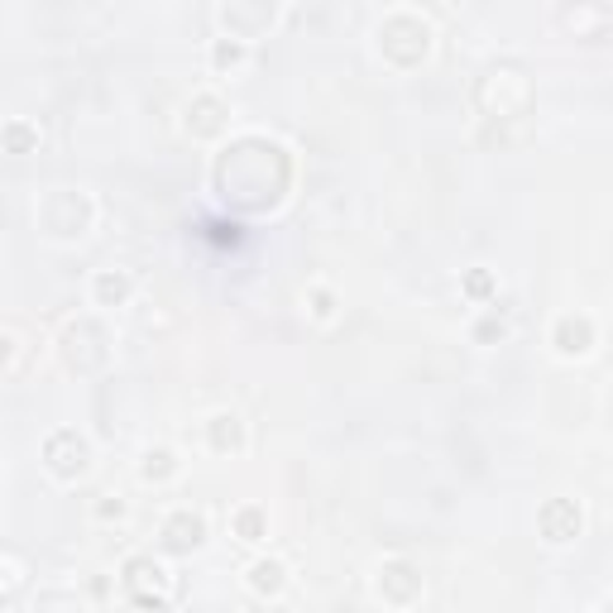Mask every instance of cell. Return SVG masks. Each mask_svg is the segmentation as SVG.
Returning <instances> with one entry per match:
<instances>
[{"label":"cell","instance_id":"cell-22","mask_svg":"<svg viewBox=\"0 0 613 613\" xmlns=\"http://www.w3.org/2000/svg\"><path fill=\"white\" fill-rule=\"evenodd\" d=\"M465 293H469V297H489V293H493V279H489L485 269H475V273L465 279Z\"/></svg>","mask_w":613,"mask_h":613},{"label":"cell","instance_id":"cell-8","mask_svg":"<svg viewBox=\"0 0 613 613\" xmlns=\"http://www.w3.org/2000/svg\"><path fill=\"white\" fill-rule=\"evenodd\" d=\"M125 594L129 599H168V590H173V580H168V570L159 566L154 556H129L125 560Z\"/></svg>","mask_w":613,"mask_h":613},{"label":"cell","instance_id":"cell-6","mask_svg":"<svg viewBox=\"0 0 613 613\" xmlns=\"http://www.w3.org/2000/svg\"><path fill=\"white\" fill-rule=\"evenodd\" d=\"M44 465H48V475H58V479H82V475H87V465H91L87 436H82V432H72V427L54 432V436L44 441Z\"/></svg>","mask_w":613,"mask_h":613},{"label":"cell","instance_id":"cell-4","mask_svg":"<svg viewBox=\"0 0 613 613\" xmlns=\"http://www.w3.org/2000/svg\"><path fill=\"white\" fill-rule=\"evenodd\" d=\"M63 360H68L72 370H82V374L101 370V364L111 360V331L97 317L68 321V331H63Z\"/></svg>","mask_w":613,"mask_h":613},{"label":"cell","instance_id":"cell-2","mask_svg":"<svg viewBox=\"0 0 613 613\" xmlns=\"http://www.w3.org/2000/svg\"><path fill=\"white\" fill-rule=\"evenodd\" d=\"M532 77L523 63H489L475 82V106L485 121H518L532 111Z\"/></svg>","mask_w":613,"mask_h":613},{"label":"cell","instance_id":"cell-24","mask_svg":"<svg viewBox=\"0 0 613 613\" xmlns=\"http://www.w3.org/2000/svg\"><path fill=\"white\" fill-rule=\"evenodd\" d=\"M311 311H317V317H331V293H326V288L311 293Z\"/></svg>","mask_w":613,"mask_h":613},{"label":"cell","instance_id":"cell-14","mask_svg":"<svg viewBox=\"0 0 613 613\" xmlns=\"http://www.w3.org/2000/svg\"><path fill=\"white\" fill-rule=\"evenodd\" d=\"M206 441H212L216 455H240L245 451V422L235 412H216L206 422Z\"/></svg>","mask_w":613,"mask_h":613},{"label":"cell","instance_id":"cell-3","mask_svg":"<svg viewBox=\"0 0 613 613\" xmlns=\"http://www.w3.org/2000/svg\"><path fill=\"white\" fill-rule=\"evenodd\" d=\"M379 54L394 63V68H417L427 54H432V24H427L417 10H394V15L379 20Z\"/></svg>","mask_w":613,"mask_h":613},{"label":"cell","instance_id":"cell-13","mask_svg":"<svg viewBox=\"0 0 613 613\" xmlns=\"http://www.w3.org/2000/svg\"><path fill=\"white\" fill-rule=\"evenodd\" d=\"M216 15L230 30V38H240V44H245V38H254L259 30H269V24H273V5H235V0H230V5H220Z\"/></svg>","mask_w":613,"mask_h":613},{"label":"cell","instance_id":"cell-20","mask_svg":"<svg viewBox=\"0 0 613 613\" xmlns=\"http://www.w3.org/2000/svg\"><path fill=\"white\" fill-rule=\"evenodd\" d=\"M240 63H245V44H240V38H216V44H212V68L216 72H230V68H240Z\"/></svg>","mask_w":613,"mask_h":613},{"label":"cell","instance_id":"cell-21","mask_svg":"<svg viewBox=\"0 0 613 613\" xmlns=\"http://www.w3.org/2000/svg\"><path fill=\"white\" fill-rule=\"evenodd\" d=\"M503 336H508V317H503L499 307L485 311V317L475 321V341H479V345H493V341H503Z\"/></svg>","mask_w":613,"mask_h":613},{"label":"cell","instance_id":"cell-1","mask_svg":"<svg viewBox=\"0 0 613 613\" xmlns=\"http://www.w3.org/2000/svg\"><path fill=\"white\" fill-rule=\"evenodd\" d=\"M293 163L283 145H273L264 135H245L216 159V192L240 212H264L288 192Z\"/></svg>","mask_w":613,"mask_h":613},{"label":"cell","instance_id":"cell-27","mask_svg":"<svg viewBox=\"0 0 613 613\" xmlns=\"http://www.w3.org/2000/svg\"><path fill=\"white\" fill-rule=\"evenodd\" d=\"M0 489H5V475H0Z\"/></svg>","mask_w":613,"mask_h":613},{"label":"cell","instance_id":"cell-25","mask_svg":"<svg viewBox=\"0 0 613 613\" xmlns=\"http://www.w3.org/2000/svg\"><path fill=\"white\" fill-rule=\"evenodd\" d=\"M10 360H15V336L0 331V364H10Z\"/></svg>","mask_w":613,"mask_h":613},{"label":"cell","instance_id":"cell-12","mask_svg":"<svg viewBox=\"0 0 613 613\" xmlns=\"http://www.w3.org/2000/svg\"><path fill=\"white\" fill-rule=\"evenodd\" d=\"M552 345L560 350V355H590L594 350V321L584 317V311H566V317H556Z\"/></svg>","mask_w":613,"mask_h":613},{"label":"cell","instance_id":"cell-23","mask_svg":"<svg viewBox=\"0 0 613 613\" xmlns=\"http://www.w3.org/2000/svg\"><path fill=\"white\" fill-rule=\"evenodd\" d=\"M97 518H106V523H111V518H125V503L121 499H101L97 503Z\"/></svg>","mask_w":613,"mask_h":613},{"label":"cell","instance_id":"cell-10","mask_svg":"<svg viewBox=\"0 0 613 613\" xmlns=\"http://www.w3.org/2000/svg\"><path fill=\"white\" fill-rule=\"evenodd\" d=\"M379 594L388 599V604H412L417 594H422V570L412 566V560H402V556H394V560H384L379 566Z\"/></svg>","mask_w":613,"mask_h":613},{"label":"cell","instance_id":"cell-19","mask_svg":"<svg viewBox=\"0 0 613 613\" xmlns=\"http://www.w3.org/2000/svg\"><path fill=\"white\" fill-rule=\"evenodd\" d=\"M230 527L240 542H259L269 532V518H264V508H240V513L230 518Z\"/></svg>","mask_w":613,"mask_h":613},{"label":"cell","instance_id":"cell-11","mask_svg":"<svg viewBox=\"0 0 613 613\" xmlns=\"http://www.w3.org/2000/svg\"><path fill=\"white\" fill-rule=\"evenodd\" d=\"M226 125H230L226 101L212 97V91L192 97V106H188V135L192 139H216V135H226Z\"/></svg>","mask_w":613,"mask_h":613},{"label":"cell","instance_id":"cell-16","mask_svg":"<svg viewBox=\"0 0 613 613\" xmlns=\"http://www.w3.org/2000/svg\"><path fill=\"white\" fill-rule=\"evenodd\" d=\"M283 584H288V566L283 560H254L250 566V590L254 594H264V599H273V594H283Z\"/></svg>","mask_w":613,"mask_h":613},{"label":"cell","instance_id":"cell-9","mask_svg":"<svg viewBox=\"0 0 613 613\" xmlns=\"http://www.w3.org/2000/svg\"><path fill=\"white\" fill-rule=\"evenodd\" d=\"M537 527H542V537L552 542V546L576 542V537H580V527H584V513H580V503H576V499H552V503H542Z\"/></svg>","mask_w":613,"mask_h":613},{"label":"cell","instance_id":"cell-26","mask_svg":"<svg viewBox=\"0 0 613 613\" xmlns=\"http://www.w3.org/2000/svg\"><path fill=\"white\" fill-rule=\"evenodd\" d=\"M139 613H168V599H135Z\"/></svg>","mask_w":613,"mask_h":613},{"label":"cell","instance_id":"cell-17","mask_svg":"<svg viewBox=\"0 0 613 613\" xmlns=\"http://www.w3.org/2000/svg\"><path fill=\"white\" fill-rule=\"evenodd\" d=\"M178 475V455L173 451H145V465H139V479L145 485H163V479H173Z\"/></svg>","mask_w":613,"mask_h":613},{"label":"cell","instance_id":"cell-7","mask_svg":"<svg viewBox=\"0 0 613 613\" xmlns=\"http://www.w3.org/2000/svg\"><path fill=\"white\" fill-rule=\"evenodd\" d=\"M159 542H163V552H173V556H192L206 542V518L192 513V508H178V513L163 518Z\"/></svg>","mask_w":613,"mask_h":613},{"label":"cell","instance_id":"cell-18","mask_svg":"<svg viewBox=\"0 0 613 613\" xmlns=\"http://www.w3.org/2000/svg\"><path fill=\"white\" fill-rule=\"evenodd\" d=\"M0 145H5V154H34L38 149V129L30 121H10L5 129H0Z\"/></svg>","mask_w":613,"mask_h":613},{"label":"cell","instance_id":"cell-5","mask_svg":"<svg viewBox=\"0 0 613 613\" xmlns=\"http://www.w3.org/2000/svg\"><path fill=\"white\" fill-rule=\"evenodd\" d=\"M38 226H44L48 235H58V240H77V235L91 230V202L72 188L48 192L44 206H38Z\"/></svg>","mask_w":613,"mask_h":613},{"label":"cell","instance_id":"cell-15","mask_svg":"<svg viewBox=\"0 0 613 613\" xmlns=\"http://www.w3.org/2000/svg\"><path fill=\"white\" fill-rule=\"evenodd\" d=\"M129 293H135V279H129L125 269H101L97 279H91V297H97L101 307H121V303H129Z\"/></svg>","mask_w":613,"mask_h":613}]
</instances>
